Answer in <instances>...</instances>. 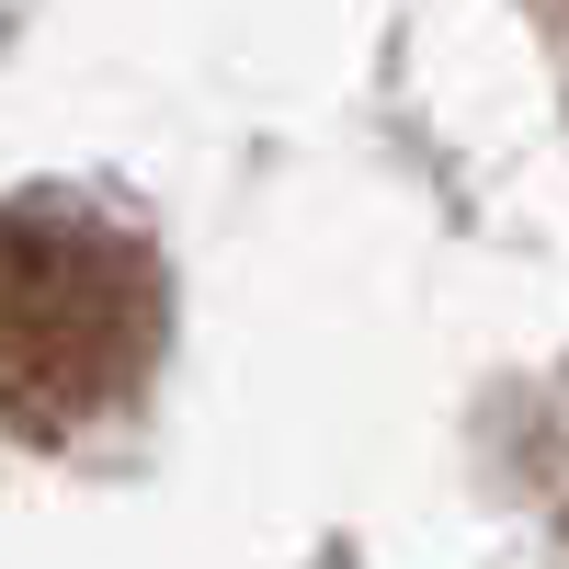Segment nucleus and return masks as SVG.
<instances>
[{
	"label": "nucleus",
	"mask_w": 569,
	"mask_h": 569,
	"mask_svg": "<svg viewBox=\"0 0 569 569\" xmlns=\"http://www.w3.org/2000/svg\"><path fill=\"white\" fill-rule=\"evenodd\" d=\"M160 365V251L80 194L0 206V421L80 433Z\"/></svg>",
	"instance_id": "f257e3e1"
}]
</instances>
